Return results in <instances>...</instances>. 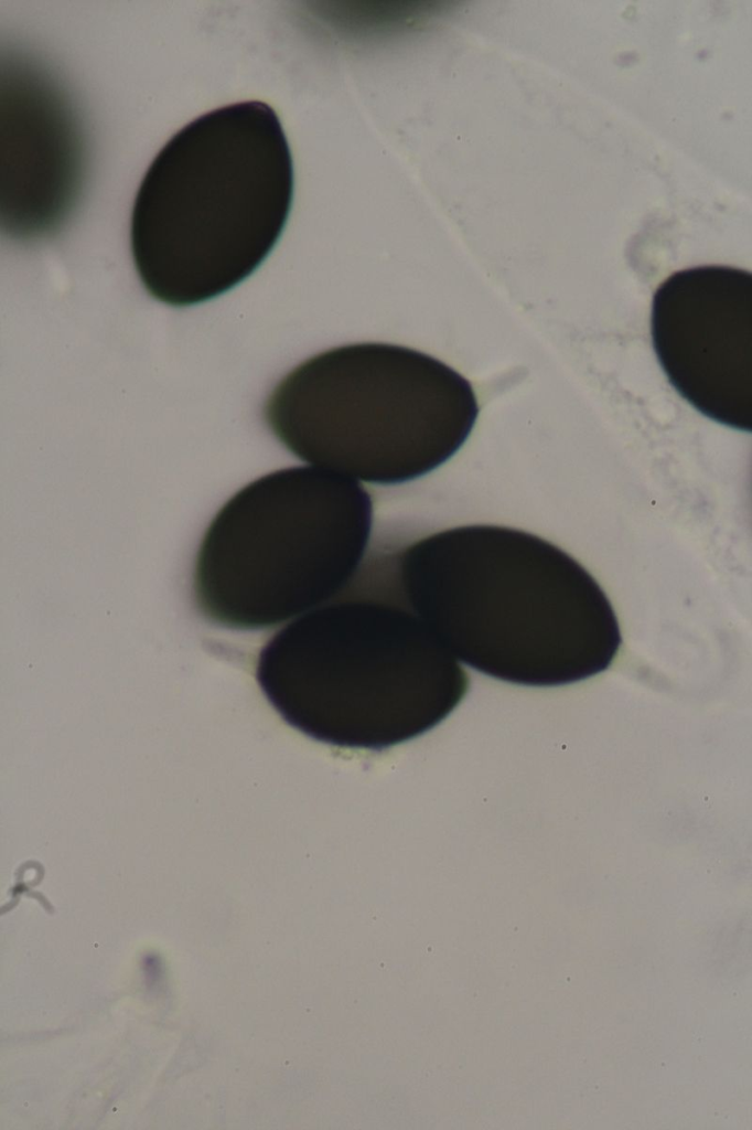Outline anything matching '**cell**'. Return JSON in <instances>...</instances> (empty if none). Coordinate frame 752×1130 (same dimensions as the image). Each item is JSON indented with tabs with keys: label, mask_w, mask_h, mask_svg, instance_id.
Instances as JSON below:
<instances>
[{
	"label": "cell",
	"mask_w": 752,
	"mask_h": 1130,
	"mask_svg": "<svg viewBox=\"0 0 752 1130\" xmlns=\"http://www.w3.org/2000/svg\"><path fill=\"white\" fill-rule=\"evenodd\" d=\"M398 603L459 661L492 678L557 686L605 671L622 643L604 590L572 556L525 531L469 525L408 546Z\"/></svg>",
	"instance_id": "cell-1"
},
{
	"label": "cell",
	"mask_w": 752,
	"mask_h": 1130,
	"mask_svg": "<svg viewBox=\"0 0 752 1130\" xmlns=\"http://www.w3.org/2000/svg\"><path fill=\"white\" fill-rule=\"evenodd\" d=\"M293 192L290 147L268 104L193 119L160 149L133 200L130 246L144 289L174 307L233 289L276 246Z\"/></svg>",
	"instance_id": "cell-2"
},
{
	"label": "cell",
	"mask_w": 752,
	"mask_h": 1130,
	"mask_svg": "<svg viewBox=\"0 0 752 1130\" xmlns=\"http://www.w3.org/2000/svg\"><path fill=\"white\" fill-rule=\"evenodd\" d=\"M256 678L290 726L319 742L383 749L460 703L468 676L428 626L393 600L333 599L261 649Z\"/></svg>",
	"instance_id": "cell-3"
},
{
	"label": "cell",
	"mask_w": 752,
	"mask_h": 1130,
	"mask_svg": "<svg viewBox=\"0 0 752 1130\" xmlns=\"http://www.w3.org/2000/svg\"><path fill=\"white\" fill-rule=\"evenodd\" d=\"M479 415L472 384L425 352L383 342L341 345L291 370L264 417L291 454L357 481L396 484L448 461Z\"/></svg>",
	"instance_id": "cell-4"
},
{
	"label": "cell",
	"mask_w": 752,
	"mask_h": 1130,
	"mask_svg": "<svg viewBox=\"0 0 752 1130\" xmlns=\"http://www.w3.org/2000/svg\"><path fill=\"white\" fill-rule=\"evenodd\" d=\"M372 525V499L357 480L315 466L268 473L207 527L194 568L197 608L236 630L294 620L353 582Z\"/></svg>",
	"instance_id": "cell-5"
},
{
	"label": "cell",
	"mask_w": 752,
	"mask_h": 1130,
	"mask_svg": "<svg viewBox=\"0 0 752 1130\" xmlns=\"http://www.w3.org/2000/svg\"><path fill=\"white\" fill-rule=\"evenodd\" d=\"M651 333L684 399L717 423L751 430V271L706 265L674 273L654 294Z\"/></svg>",
	"instance_id": "cell-6"
}]
</instances>
